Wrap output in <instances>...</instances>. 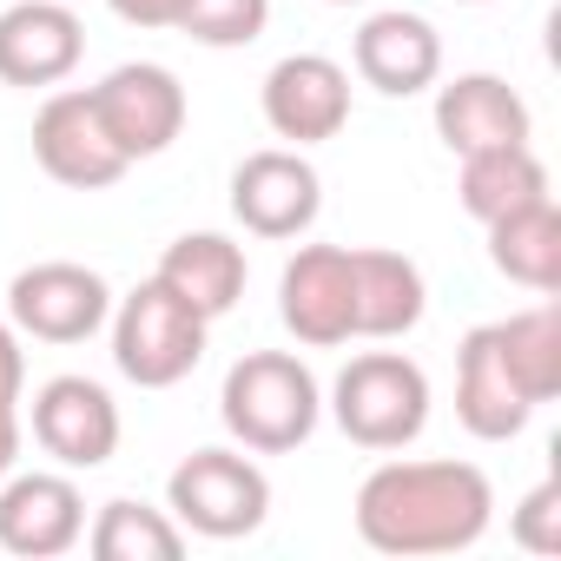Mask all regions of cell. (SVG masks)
<instances>
[{"label": "cell", "instance_id": "603a6c76", "mask_svg": "<svg viewBox=\"0 0 561 561\" xmlns=\"http://www.w3.org/2000/svg\"><path fill=\"white\" fill-rule=\"evenodd\" d=\"M495 344H502V364L515 370V383L528 390V403L541 410L561 390V305H528V311L502 318Z\"/></svg>", "mask_w": 561, "mask_h": 561}, {"label": "cell", "instance_id": "cb8c5ba5", "mask_svg": "<svg viewBox=\"0 0 561 561\" xmlns=\"http://www.w3.org/2000/svg\"><path fill=\"white\" fill-rule=\"evenodd\" d=\"M271 21V0H179L172 27L198 47H251Z\"/></svg>", "mask_w": 561, "mask_h": 561}, {"label": "cell", "instance_id": "7c38bea8", "mask_svg": "<svg viewBox=\"0 0 561 561\" xmlns=\"http://www.w3.org/2000/svg\"><path fill=\"white\" fill-rule=\"evenodd\" d=\"M264 126L291 146H324L351 126V73L331 54H285L264 73Z\"/></svg>", "mask_w": 561, "mask_h": 561}, {"label": "cell", "instance_id": "6da1fadb", "mask_svg": "<svg viewBox=\"0 0 561 561\" xmlns=\"http://www.w3.org/2000/svg\"><path fill=\"white\" fill-rule=\"evenodd\" d=\"M495 522V489L476 462L423 456L377 462L357 489V535L377 554H456L476 548Z\"/></svg>", "mask_w": 561, "mask_h": 561}, {"label": "cell", "instance_id": "5b68a950", "mask_svg": "<svg viewBox=\"0 0 561 561\" xmlns=\"http://www.w3.org/2000/svg\"><path fill=\"white\" fill-rule=\"evenodd\" d=\"M165 508L185 535L205 541H238L257 535L271 515V476L244 456V449H192L172 482H165Z\"/></svg>", "mask_w": 561, "mask_h": 561}, {"label": "cell", "instance_id": "9a60e30c", "mask_svg": "<svg viewBox=\"0 0 561 561\" xmlns=\"http://www.w3.org/2000/svg\"><path fill=\"white\" fill-rule=\"evenodd\" d=\"M351 60H357V80L390 93V100H416L443 80V34L410 14V8H383L357 27L351 41Z\"/></svg>", "mask_w": 561, "mask_h": 561}, {"label": "cell", "instance_id": "ba28073f", "mask_svg": "<svg viewBox=\"0 0 561 561\" xmlns=\"http://www.w3.org/2000/svg\"><path fill=\"white\" fill-rule=\"evenodd\" d=\"M324 211V179L305 146H264L231 172V218L251 238H305Z\"/></svg>", "mask_w": 561, "mask_h": 561}, {"label": "cell", "instance_id": "f1b7e54d", "mask_svg": "<svg viewBox=\"0 0 561 561\" xmlns=\"http://www.w3.org/2000/svg\"><path fill=\"white\" fill-rule=\"evenodd\" d=\"M456 8H489V0H456Z\"/></svg>", "mask_w": 561, "mask_h": 561}, {"label": "cell", "instance_id": "3957f363", "mask_svg": "<svg viewBox=\"0 0 561 561\" xmlns=\"http://www.w3.org/2000/svg\"><path fill=\"white\" fill-rule=\"evenodd\" d=\"M324 410L357 449H410L430 423V377L403 351H364L337 370Z\"/></svg>", "mask_w": 561, "mask_h": 561}, {"label": "cell", "instance_id": "8fae6325", "mask_svg": "<svg viewBox=\"0 0 561 561\" xmlns=\"http://www.w3.org/2000/svg\"><path fill=\"white\" fill-rule=\"evenodd\" d=\"M87 541V495L73 469H14L0 482V548L21 561H54Z\"/></svg>", "mask_w": 561, "mask_h": 561}, {"label": "cell", "instance_id": "44dd1931", "mask_svg": "<svg viewBox=\"0 0 561 561\" xmlns=\"http://www.w3.org/2000/svg\"><path fill=\"white\" fill-rule=\"evenodd\" d=\"M456 198L476 225L528 205V198H548V165L535 159V146H489V152H462V172H456Z\"/></svg>", "mask_w": 561, "mask_h": 561}, {"label": "cell", "instance_id": "ffe728a7", "mask_svg": "<svg viewBox=\"0 0 561 561\" xmlns=\"http://www.w3.org/2000/svg\"><path fill=\"white\" fill-rule=\"evenodd\" d=\"M489 257L508 285L554 298L561 291V211H554V198H528V205L489 218Z\"/></svg>", "mask_w": 561, "mask_h": 561}, {"label": "cell", "instance_id": "7a4b0ae2", "mask_svg": "<svg viewBox=\"0 0 561 561\" xmlns=\"http://www.w3.org/2000/svg\"><path fill=\"white\" fill-rule=\"evenodd\" d=\"M218 416H225V430H231L238 449H251V456H291V449H305L318 436L324 390H318L311 364L291 357V351H244L225 370Z\"/></svg>", "mask_w": 561, "mask_h": 561}, {"label": "cell", "instance_id": "2e32d148", "mask_svg": "<svg viewBox=\"0 0 561 561\" xmlns=\"http://www.w3.org/2000/svg\"><path fill=\"white\" fill-rule=\"evenodd\" d=\"M528 133H535L528 100L502 73H456L449 87H436V139L456 159L489 146H528Z\"/></svg>", "mask_w": 561, "mask_h": 561}, {"label": "cell", "instance_id": "9c48e42d", "mask_svg": "<svg viewBox=\"0 0 561 561\" xmlns=\"http://www.w3.org/2000/svg\"><path fill=\"white\" fill-rule=\"evenodd\" d=\"M277 318L311 351H337L357 337V271L344 244H298L277 277Z\"/></svg>", "mask_w": 561, "mask_h": 561}, {"label": "cell", "instance_id": "52a82bcc", "mask_svg": "<svg viewBox=\"0 0 561 561\" xmlns=\"http://www.w3.org/2000/svg\"><path fill=\"white\" fill-rule=\"evenodd\" d=\"M34 159L54 185H73V192H106L133 172V159L113 146L100 106H93V87H60L41 100L34 113Z\"/></svg>", "mask_w": 561, "mask_h": 561}, {"label": "cell", "instance_id": "5bb4252c", "mask_svg": "<svg viewBox=\"0 0 561 561\" xmlns=\"http://www.w3.org/2000/svg\"><path fill=\"white\" fill-rule=\"evenodd\" d=\"M87 60V27L67 0H14L0 14V87H60Z\"/></svg>", "mask_w": 561, "mask_h": 561}, {"label": "cell", "instance_id": "f546056e", "mask_svg": "<svg viewBox=\"0 0 561 561\" xmlns=\"http://www.w3.org/2000/svg\"><path fill=\"white\" fill-rule=\"evenodd\" d=\"M331 8H364V0H331Z\"/></svg>", "mask_w": 561, "mask_h": 561}, {"label": "cell", "instance_id": "4316f807", "mask_svg": "<svg viewBox=\"0 0 561 561\" xmlns=\"http://www.w3.org/2000/svg\"><path fill=\"white\" fill-rule=\"evenodd\" d=\"M106 8L126 21V27H172V14H179V0H106Z\"/></svg>", "mask_w": 561, "mask_h": 561}, {"label": "cell", "instance_id": "ac0fdd59", "mask_svg": "<svg viewBox=\"0 0 561 561\" xmlns=\"http://www.w3.org/2000/svg\"><path fill=\"white\" fill-rule=\"evenodd\" d=\"M244 244H231L225 231H185V238H172L165 244V257H159V285L179 298V305H192L205 324L211 318H225L238 298H244Z\"/></svg>", "mask_w": 561, "mask_h": 561}, {"label": "cell", "instance_id": "8992f818", "mask_svg": "<svg viewBox=\"0 0 561 561\" xmlns=\"http://www.w3.org/2000/svg\"><path fill=\"white\" fill-rule=\"evenodd\" d=\"M106 318H113V285H106L93 264L41 257V264L14 271V285H8V324L21 337L87 344L93 331H106Z\"/></svg>", "mask_w": 561, "mask_h": 561}, {"label": "cell", "instance_id": "83f0119b", "mask_svg": "<svg viewBox=\"0 0 561 561\" xmlns=\"http://www.w3.org/2000/svg\"><path fill=\"white\" fill-rule=\"evenodd\" d=\"M14 462H21V410L0 403V482L14 476Z\"/></svg>", "mask_w": 561, "mask_h": 561}, {"label": "cell", "instance_id": "d6986e66", "mask_svg": "<svg viewBox=\"0 0 561 561\" xmlns=\"http://www.w3.org/2000/svg\"><path fill=\"white\" fill-rule=\"evenodd\" d=\"M357 271V337H410L430 311V285L403 251H351Z\"/></svg>", "mask_w": 561, "mask_h": 561}, {"label": "cell", "instance_id": "484cf974", "mask_svg": "<svg viewBox=\"0 0 561 561\" xmlns=\"http://www.w3.org/2000/svg\"><path fill=\"white\" fill-rule=\"evenodd\" d=\"M27 390V351H21V331L0 318V403H21Z\"/></svg>", "mask_w": 561, "mask_h": 561}, {"label": "cell", "instance_id": "277c9868", "mask_svg": "<svg viewBox=\"0 0 561 561\" xmlns=\"http://www.w3.org/2000/svg\"><path fill=\"white\" fill-rule=\"evenodd\" d=\"M106 324H113V364H119V377L139 383V390H172V383H185V377L198 370L205 331H211L192 305H179V298L159 285V277H146L139 291H126Z\"/></svg>", "mask_w": 561, "mask_h": 561}, {"label": "cell", "instance_id": "7402d4cb", "mask_svg": "<svg viewBox=\"0 0 561 561\" xmlns=\"http://www.w3.org/2000/svg\"><path fill=\"white\" fill-rule=\"evenodd\" d=\"M87 548H93L100 561H179V554H185V528L172 522V508L113 495V502L93 515Z\"/></svg>", "mask_w": 561, "mask_h": 561}, {"label": "cell", "instance_id": "d4e9b609", "mask_svg": "<svg viewBox=\"0 0 561 561\" xmlns=\"http://www.w3.org/2000/svg\"><path fill=\"white\" fill-rule=\"evenodd\" d=\"M508 535L528 548V554H561V482H535L515 508H508Z\"/></svg>", "mask_w": 561, "mask_h": 561}, {"label": "cell", "instance_id": "e0dca14e", "mask_svg": "<svg viewBox=\"0 0 561 561\" xmlns=\"http://www.w3.org/2000/svg\"><path fill=\"white\" fill-rule=\"evenodd\" d=\"M456 416L476 443H508L528 430L535 403L528 390L515 383V370L502 364V344H495V324H476L456 351Z\"/></svg>", "mask_w": 561, "mask_h": 561}, {"label": "cell", "instance_id": "4fadbf2b", "mask_svg": "<svg viewBox=\"0 0 561 561\" xmlns=\"http://www.w3.org/2000/svg\"><path fill=\"white\" fill-rule=\"evenodd\" d=\"M34 443L60 469H100L119 449V403L93 377H47L34 390Z\"/></svg>", "mask_w": 561, "mask_h": 561}, {"label": "cell", "instance_id": "30bf717a", "mask_svg": "<svg viewBox=\"0 0 561 561\" xmlns=\"http://www.w3.org/2000/svg\"><path fill=\"white\" fill-rule=\"evenodd\" d=\"M93 106H100V119H106V133H113V146H119L126 159H159V152L185 133V113H192L179 73L159 67V60H126V67H113V73L93 87Z\"/></svg>", "mask_w": 561, "mask_h": 561}]
</instances>
